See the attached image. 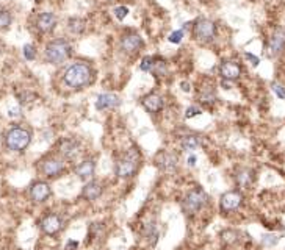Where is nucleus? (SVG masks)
<instances>
[{
  "mask_svg": "<svg viewBox=\"0 0 285 250\" xmlns=\"http://www.w3.org/2000/svg\"><path fill=\"white\" fill-rule=\"evenodd\" d=\"M141 166V153L136 147H130L129 150L124 152L115 164V174L118 178L127 180L132 178Z\"/></svg>",
  "mask_w": 285,
  "mask_h": 250,
  "instance_id": "obj_1",
  "label": "nucleus"
},
{
  "mask_svg": "<svg viewBox=\"0 0 285 250\" xmlns=\"http://www.w3.org/2000/svg\"><path fill=\"white\" fill-rule=\"evenodd\" d=\"M91 78H93V69L90 64L86 63H74L70 64L66 72H64V83L69 86V88H74V89H80L86 85L91 83Z\"/></svg>",
  "mask_w": 285,
  "mask_h": 250,
  "instance_id": "obj_2",
  "label": "nucleus"
},
{
  "mask_svg": "<svg viewBox=\"0 0 285 250\" xmlns=\"http://www.w3.org/2000/svg\"><path fill=\"white\" fill-rule=\"evenodd\" d=\"M207 203H208V195L205 194V191L201 188H193L191 191L185 194V197L182 200V208L187 216H194V214H198Z\"/></svg>",
  "mask_w": 285,
  "mask_h": 250,
  "instance_id": "obj_3",
  "label": "nucleus"
},
{
  "mask_svg": "<svg viewBox=\"0 0 285 250\" xmlns=\"http://www.w3.org/2000/svg\"><path fill=\"white\" fill-rule=\"evenodd\" d=\"M70 53H73V46L66 39H55L46 46V60L50 64L64 63L70 57Z\"/></svg>",
  "mask_w": 285,
  "mask_h": 250,
  "instance_id": "obj_4",
  "label": "nucleus"
},
{
  "mask_svg": "<svg viewBox=\"0 0 285 250\" xmlns=\"http://www.w3.org/2000/svg\"><path fill=\"white\" fill-rule=\"evenodd\" d=\"M31 142V133L24 127H13L5 135V146L13 152H24Z\"/></svg>",
  "mask_w": 285,
  "mask_h": 250,
  "instance_id": "obj_5",
  "label": "nucleus"
},
{
  "mask_svg": "<svg viewBox=\"0 0 285 250\" xmlns=\"http://www.w3.org/2000/svg\"><path fill=\"white\" fill-rule=\"evenodd\" d=\"M217 34V25L213 21L199 17L193 25V38L199 43H208L215 38Z\"/></svg>",
  "mask_w": 285,
  "mask_h": 250,
  "instance_id": "obj_6",
  "label": "nucleus"
},
{
  "mask_svg": "<svg viewBox=\"0 0 285 250\" xmlns=\"http://www.w3.org/2000/svg\"><path fill=\"white\" fill-rule=\"evenodd\" d=\"M40 172L46 178H57L64 172V158L50 155L40 161Z\"/></svg>",
  "mask_w": 285,
  "mask_h": 250,
  "instance_id": "obj_7",
  "label": "nucleus"
},
{
  "mask_svg": "<svg viewBox=\"0 0 285 250\" xmlns=\"http://www.w3.org/2000/svg\"><path fill=\"white\" fill-rule=\"evenodd\" d=\"M243 203V195L240 191H227L220 197V210L221 213H234Z\"/></svg>",
  "mask_w": 285,
  "mask_h": 250,
  "instance_id": "obj_8",
  "label": "nucleus"
},
{
  "mask_svg": "<svg viewBox=\"0 0 285 250\" xmlns=\"http://www.w3.org/2000/svg\"><path fill=\"white\" fill-rule=\"evenodd\" d=\"M40 227H41V231L44 235L55 236L63 230V219H61L60 214L50 213V214H46V216L41 219Z\"/></svg>",
  "mask_w": 285,
  "mask_h": 250,
  "instance_id": "obj_9",
  "label": "nucleus"
},
{
  "mask_svg": "<svg viewBox=\"0 0 285 250\" xmlns=\"http://www.w3.org/2000/svg\"><path fill=\"white\" fill-rule=\"evenodd\" d=\"M155 161H157L158 169H162L166 174H171L177 169V166H179V156H177L174 152L163 150L157 155Z\"/></svg>",
  "mask_w": 285,
  "mask_h": 250,
  "instance_id": "obj_10",
  "label": "nucleus"
},
{
  "mask_svg": "<svg viewBox=\"0 0 285 250\" xmlns=\"http://www.w3.org/2000/svg\"><path fill=\"white\" fill-rule=\"evenodd\" d=\"M80 153V142L73 138H64L58 142V155L64 159H74Z\"/></svg>",
  "mask_w": 285,
  "mask_h": 250,
  "instance_id": "obj_11",
  "label": "nucleus"
},
{
  "mask_svg": "<svg viewBox=\"0 0 285 250\" xmlns=\"http://www.w3.org/2000/svg\"><path fill=\"white\" fill-rule=\"evenodd\" d=\"M50 195H52V189H50V185L46 182H34L30 186V199L33 202L43 203L50 197Z\"/></svg>",
  "mask_w": 285,
  "mask_h": 250,
  "instance_id": "obj_12",
  "label": "nucleus"
},
{
  "mask_svg": "<svg viewBox=\"0 0 285 250\" xmlns=\"http://www.w3.org/2000/svg\"><path fill=\"white\" fill-rule=\"evenodd\" d=\"M268 53L270 57H276L285 49V30L283 28H277L268 41Z\"/></svg>",
  "mask_w": 285,
  "mask_h": 250,
  "instance_id": "obj_13",
  "label": "nucleus"
},
{
  "mask_svg": "<svg viewBox=\"0 0 285 250\" xmlns=\"http://www.w3.org/2000/svg\"><path fill=\"white\" fill-rule=\"evenodd\" d=\"M220 75L226 81H234L241 75V67L238 63L234 61H223L220 64Z\"/></svg>",
  "mask_w": 285,
  "mask_h": 250,
  "instance_id": "obj_14",
  "label": "nucleus"
},
{
  "mask_svg": "<svg viewBox=\"0 0 285 250\" xmlns=\"http://www.w3.org/2000/svg\"><path fill=\"white\" fill-rule=\"evenodd\" d=\"M121 47L127 53H138L142 47V39L136 33H127L121 39Z\"/></svg>",
  "mask_w": 285,
  "mask_h": 250,
  "instance_id": "obj_15",
  "label": "nucleus"
},
{
  "mask_svg": "<svg viewBox=\"0 0 285 250\" xmlns=\"http://www.w3.org/2000/svg\"><path fill=\"white\" fill-rule=\"evenodd\" d=\"M121 105V99L116 96V94H112V93H103V94H99L97 99H96V108L97 110H113V108H118Z\"/></svg>",
  "mask_w": 285,
  "mask_h": 250,
  "instance_id": "obj_16",
  "label": "nucleus"
},
{
  "mask_svg": "<svg viewBox=\"0 0 285 250\" xmlns=\"http://www.w3.org/2000/svg\"><path fill=\"white\" fill-rule=\"evenodd\" d=\"M102 192H103L102 185L96 180H90L85 183V186L82 189V197L88 202H96L102 195Z\"/></svg>",
  "mask_w": 285,
  "mask_h": 250,
  "instance_id": "obj_17",
  "label": "nucleus"
},
{
  "mask_svg": "<svg viewBox=\"0 0 285 250\" xmlns=\"http://www.w3.org/2000/svg\"><path fill=\"white\" fill-rule=\"evenodd\" d=\"M94 172H96V163L94 159H83V161L76 168V175L80 178L82 182H90L93 180L94 177Z\"/></svg>",
  "mask_w": 285,
  "mask_h": 250,
  "instance_id": "obj_18",
  "label": "nucleus"
},
{
  "mask_svg": "<svg viewBox=\"0 0 285 250\" xmlns=\"http://www.w3.org/2000/svg\"><path fill=\"white\" fill-rule=\"evenodd\" d=\"M141 103H142V106H145V110L148 113H151V114H157V113L162 111V108H163V99H162V96H158L155 93L148 94L146 97H142Z\"/></svg>",
  "mask_w": 285,
  "mask_h": 250,
  "instance_id": "obj_19",
  "label": "nucleus"
},
{
  "mask_svg": "<svg viewBox=\"0 0 285 250\" xmlns=\"http://www.w3.org/2000/svg\"><path fill=\"white\" fill-rule=\"evenodd\" d=\"M235 183L240 188H249L256 182V172L251 168H240L235 172Z\"/></svg>",
  "mask_w": 285,
  "mask_h": 250,
  "instance_id": "obj_20",
  "label": "nucleus"
},
{
  "mask_svg": "<svg viewBox=\"0 0 285 250\" xmlns=\"http://www.w3.org/2000/svg\"><path fill=\"white\" fill-rule=\"evenodd\" d=\"M55 25H57V17H55V14H53V13L46 11V13H41V14L38 16L37 27L40 28V31H43V33H50L53 28H55Z\"/></svg>",
  "mask_w": 285,
  "mask_h": 250,
  "instance_id": "obj_21",
  "label": "nucleus"
},
{
  "mask_svg": "<svg viewBox=\"0 0 285 250\" xmlns=\"http://www.w3.org/2000/svg\"><path fill=\"white\" fill-rule=\"evenodd\" d=\"M181 146H182L184 150L193 152V150H196L198 147L202 146V139H201L199 136H196V135H187V136L182 138Z\"/></svg>",
  "mask_w": 285,
  "mask_h": 250,
  "instance_id": "obj_22",
  "label": "nucleus"
},
{
  "mask_svg": "<svg viewBox=\"0 0 285 250\" xmlns=\"http://www.w3.org/2000/svg\"><path fill=\"white\" fill-rule=\"evenodd\" d=\"M67 28L74 34H80V33L85 31L86 22H85V19H82V17H70V19L67 21Z\"/></svg>",
  "mask_w": 285,
  "mask_h": 250,
  "instance_id": "obj_23",
  "label": "nucleus"
},
{
  "mask_svg": "<svg viewBox=\"0 0 285 250\" xmlns=\"http://www.w3.org/2000/svg\"><path fill=\"white\" fill-rule=\"evenodd\" d=\"M145 238L146 241L151 244V245H155L157 241H158V230H157V225L155 224H148L145 227Z\"/></svg>",
  "mask_w": 285,
  "mask_h": 250,
  "instance_id": "obj_24",
  "label": "nucleus"
},
{
  "mask_svg": "<svg viewBox=\"0 0 285 250\" xmlns=\"http://www.w3.org/2000/svg\"><path fill=\"white\" fill-rule=\"evenodd\" d=\"M199 100L202 103H207V105H210V103H213L217 100V94H215V91H213L211 86H207V88L202 89L201 94H199Z\"/></svg>",
  "mask_w": 285,
  "mask_h": 250,
  "instance_id": "obj_25",
  "label": "nucleus"
},
{
  "mask_svg": "<svg viewBox=\"0 0 285 250\" xmlns=\"http://www.w3.org/2000/svg\"><path fill=\"white\" fill-rule=\"evenodd\" d=\"M151 72H152L154 75H165V74H166V63H165L163 60H160V58H155V57H154V64H152Z\"/></svg>",
  "mask_w": 285,
  "mask_h": 250,
  "instance_id": "obj_26",
  "label": "nucleus"
},
{
  "mask_svg": "<svg viewBox=\"0 0 285 250\" xmlns=\"http://www.w3.org/2000/svg\"><path fill=\"white\" fill-rule=\"evenodd\" d=\"M11 13L8 10H0V30H7L11 25Z\"/></svg>",
  "mask_w": 285,
  "mask_h": 250,
  "instance_id": "obj_27",
  "label": "nucleus"
},
{
  "mask_svg": "<svg viewBox=\"0 0 285 250\" xmlns=\"http://www.w3.org/2000/svg\"><path fill=\"white\" fill-rule=\"evenodd\" d=\"M279 236L277 235H273V233H268V235H263V238H262V244L263 245H266V247H273V245H276L277 242H279Z\"/></svg>",
  "mask_w": 285,
  "mask_h": 250,
  "instance_id": "obj_28",
  "label": "nucleus"
},
{
  "mask_svg": "<svg viewBox=\"0 0 285 250\" xmlns=\"http://www.w3.org/2000/svg\"><path fill=\"white\" fill-rule=\"evenodd\" d=\"M24 57H25V60L33 61L34 58H37V49H34L31 44H25L24 46Z\"/></svg>",
  "mask_w": 285,
  "mask_h": 250,
  "instance_id": "obj_29",
  "label": "nucleus"
},
{
  "mask_svg": "<svg viewBox=\"0 0 285 250\" xmlns=\"http://www.w3.org/2000/svg\"><path fill=\"white\" fill-rule=\"evenodd\" d=\"M182 38H184V30H175V31H172L171 34H169V43H172V44H179L181 41H182Z\"/></svg>",
  "mask_w": 285,
  "mask_h": 250,
  "instance_id": "obj_30",
  "label": "nucleus"
},
{
  "mask_svg": "<svg viewBox=\"0 0 285 250\" xmlns=\"http://www.w3.org/2000/svg\"><path fill=\"white\" fill-rule=\"evenodd\" d=\"M202 114V110L198 108V106H188L187 111H185V119H191V117H196V116H199Z\"/></svg>",
  "mask_w": 285,
  "mask_h": 250,
  "instance_id": "obj_31",
  "label": "nucleus"
},
{
  "mask_svg": "<svg viewBox=\"0 0 285 250\" xmlns=\"http://www.w3.org/2000/svg\"><path fill=\"white\" fill-rule=\"evenodd\" d=\"M152 64H154V57H146V58H142L139 67H141V70H145V72H151Z\"/></svg>",
  "mask_w": 285,
  "mask_h": 250,
  "instance_id": "obj_32",
  "label": "nucleus"
},
{
  "mask_svg": "<svg viewBox=\"0 0 285 250\" xmlns=\"http://www.w3.org/2000/svg\"><path fill=\"white\" fill-rule=\"evenodd\" d=\"M127 14H129V8L127 7H118V8H115V16L118 17L119 21L126 19Z\"/></svg>",
  "mask_w": 285,
  "mask_h": 250,
  "instance_id": "obj_33",
  "label": "nucleus"
},
{
  "mask_svg": "<svg viewBox=\"0 0 285 250\" xmlns=\"http://www.w3.org/2000/svg\"><path fill=\"white\" fill-rule=\"evenodd\" d=\"M271 88H273L274 94H276L279 99H285V88H283L280 83H273V85H271Z\"/></svg>",
  "mask_w": 285,
  "mask_h": 250,
  "instance_id": "obj_34",
  "label": "nucleus"
},
{
  "mask_svg": "<svg viewBox=\"0 0 285 250\" xmlns=\"http://www.w3.org/2000/svg\"><path fill=\"white\" fill-rule=\"evenodd\" d=\"M244 57H246L249 61H251V64H253V66H259L260 60H259L256 55H253V53H247V52H246V53H244Z\"/></svg>",
  "mask_w": 285,
  "mask_h": 250,
  "instance_id": "obj_35",
  "label": "nucleus"
},
{
  "mask_svg": "<svg viewBox=\"0 0 285 250\" xmlns=\"http://www.w3.org/2000/svg\"><path fill=\"white\" fill-rule=\"evenodd\" d=\"M187 161H188V166H191V168H193V166L196 164V161H198V158H196L194 155H190Z\"/></svg>",
  "mask_w": 285,
  "mask_h": 250,
  "instance_id": "obj_36",
  "label": "nucleus"
},
{
  "mask_svg": "<svg viewBox=\"0 0 285 250\" xmlns=\"http://www.w3.org/2000/svg\"><path fill=\"white\" fill-rule=\"evenodd\" d=\"M77 245H79V242H77V241H67V244H66V250L76 248Z\"/></svg>",
  "mask_w": 285,
  "mask_h": 250,
  "instance_id": "obj_37",
  "label": "nucleus"
},
{
  "mask_svg": "<svg viewBox=\"0 0 285 250\" xmlns=\"http://www.w3.org/2000/svg\"><path fill=\"white\" fill-rule=\"evenodd\" d=\"M181 86H182V91H184V93H190L191 88H190V83H188V81H182Z\"/></svg>",
  "mask_w": 285,
  "mask_h": 250,
  "instance_id": "obj_38",
  "label": "nucleus"
},
{
  "mask_svg": "<svg viewBox=\"0 0 285 250\" xmlns=\"http://www.w3.org/2000/svg\"><path fill=\"white\" fill-rule=\"evenodd\" d=\"M19 111H21L19 108H13V110H10V113H8V114H10L11 117H14V116H19V114H21Z\"/></svg>",
  "mask_w": 285,
  "mask_h": 250,
  "instance_id": "obj_39",
  "label": "nucleus"
},
{
  "mask_svg": "<svg viewBox=\"0 0 285 250\" xmlns=\"http://www.w3.org/2000/svg\"><path fill=\"white\" fill-rule=\"evenodd\" d=\"M221 86H223L224 89H230V88H229V83H226V81H224V83H221Z\"/></svg>",
  "mask_w": 285,
  "mask_h": 250,
  "instance_id": "obj_40",
  "label": "nucleus"
},
{
  "mask_svg": "<svg viewBox=\"0 0 285 250\" xmlns=\"http://www.w3.org/2000/svg\"><path fill=\"white\" fill-rule=\"evenodd\" d=\"M0 50H2V49H0Z\"/></svg>",
  "mask_w": 285,
  "mask_h": 250,
  "instance_id": "obj_41",
  "label": "nucleus"
}]
</instances>
